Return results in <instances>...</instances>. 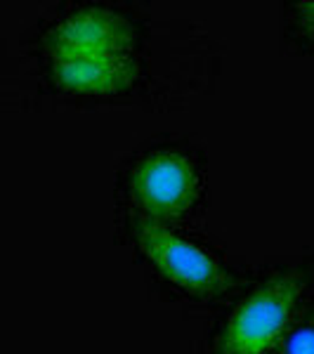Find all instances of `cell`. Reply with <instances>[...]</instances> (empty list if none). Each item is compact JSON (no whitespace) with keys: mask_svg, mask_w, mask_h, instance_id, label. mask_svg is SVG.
Masks as SVG:
<instances>
[{"mask_svg":"<svg viewBox=\"0 0 314 354\" xmlns=\"http://www.w3.org/2000/svg\"><path fill=\"white\" fill-rule=\"evenodd\" d=\"M116 236L133 250L154 286L192 307L222 310L255 272V267L227 258L220 245L192 232L190 225L116 220Z\"/></svg>","mask_w":314,"mask_h":354,"instance_id":"7a4b0ae2","label":"cell"},{"mask_svg":"<svg viewBox=\"0 0 314 354\" xmlns=\"http://www.w3.org/2000/svg\"><path fill=\"white\" fill-rule=\"evenodd\" d=\"M208 205V153L185 135H158L113 175L116 220L192 225Z\"/></svg>","mask_w":314,"mask_h":354,"instance_id":"3957f363","label":"cell"},{"mask_svg":"<svg viewBox=\"0 0 314 354\" xmlns=\"http://www.w3.org/2000/svg\"><path fill=\"white\" fill-rule=\"evenodd\" d=\"M274 354H314V302L295 322Z\"/></svg>","mask_w":314,"mask_h":354,"instance_id":"8992f818","label":"cell"},{"mask_svg":"<svg viewBox=\"0 0 314 354\" xmlns=\"http://www.w3.org/2000/svg\"><path fill=\"white\" fill-rule=\"evenodd\" d=\"M279 41L288 55H314V0L279 5Z\"/></svg>","mask_w":314,"mask_h":354,"instance_id":"5b68a950","label":"cell"},{"mask_svg":"<svg viewBox=\"0 0 314 354\" xmlns=\"http://www.w3.org/2000/svg\"><path fill=\"white\" fill-rule=\"evenodd\" d=\"M225 50L198 21L140 0H59L3 55L19 109L175 111L215 88Z\"/></svg>","mask_w":314,"mask_h":354,"instance_id":"6da1fadb","label":"cell"},{"mask_svg":"<svg viewBox=\"0 0 314 354\" xmlns=\"http://www.w3.org/2000/svg\"><path fill=\"white\" fill-rule=\"evenodd\" d=\"M314 302V255L272 260L213 319L203 354H274Z\"/></svg>","mask_w":314,"mask_h":354,"instance_id":"277c9868","label":"cell"}]
</instances>
